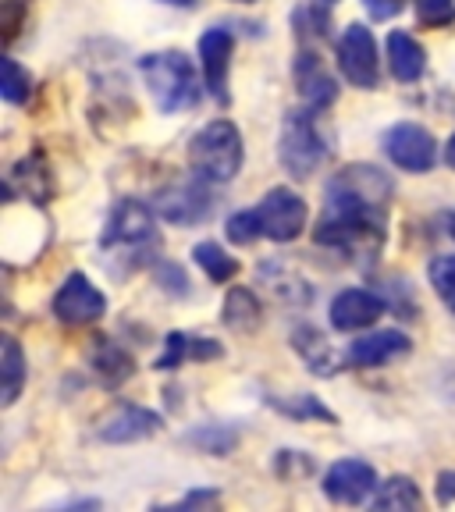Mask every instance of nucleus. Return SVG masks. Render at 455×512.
<instances>
[{
    "mask_svg": "<svg viewBox=\"0 0 455 512\" xmlns=\"http://www.w3.org/2000/svg\"><path fill=\"white\" fill-rule=\"evenodd\" d=\"M388 61H392V72L399 82H416L427 68L424 47H420L409 32H392V36H388Z\"/></svg>",
    "mask_w": 455,
    "mask_h": 512,
    "instance_id": "f3484780",
    "label": "nucleus"
},
{
    "mask_svg": "<svg viewBox=\"0 0 455 512\" xmlns=\"http://www.w3.org/2000/svg\"><path fill=\"white\" fill-rule=\"evenodd\" d=\"M292 342H296L299 356H303L306 363H310L313 370H317L320 377H331L338 370V363H342V356H338L335 349L328 345V338L320 335L317 328H296V335H292Z\"/></svg>",
    "mask_w": 455,
    "mask_h": 512,
    "instance_id": "a211bd4d",
    "label": "nucleus"
},
{
    "mask_svg": "<svg viewBox=\"0 0 455 512\" xmlns=\"http://www.w3.org/2000/svg\"><path fill=\"white\" fill-rule=\"evenodd\" d=\"M256 235H264L256 210H242V214L228 217V239H232V242H239V246H249V242H256Z\"/></svg>",
    "mask_w": 455,
    "mask_h": 512,
    "instance_id": "a878e982",
    "label": "nucleus"
},
{
    "mask_svg": "<svg viewBox=\"0 0 455 512\" xmlns=\"http://www.w3.org/2000/svg\"><path fill=\"white\" fill-rule=\"evenodd\" d=\"M278 157L285 164V171L292 178H310L313 171L324 164L328 157V146L320 139L317 125H313V114L306 111H292L281 125V146Z\"/></svg>",
    "mask_w": 455,
    "mask_h": 512,
    "instance_id": "20e7f679",
    "label": "nucleus"
},
{
    "mask_svg": "<svg viewBox=\"0 0 455 512\" xmlns=\"http://www.w3.org/2000/svg\"><path fill=\"white\" fill-rule=\"evenodd\" d=\"M384 150L392 157L395 168L413 171V175H424V171L434 168L438 160V146H434V136L424 125H395L388 136H384Z\"/></svg>",
    "mask_w": 455,
    "mask_h": 512,
    "instance_id": "0eeeda50",
    "label": "nucleus"
},
{
    "mask_svg": "<svg viewBox=\"0 0 455 512\" xmlns=\"http://www.w3.org/2000/svg\"><path fill=\"white\" fill-rule=\"evenodd\" d=\"M438 498L441 502H455V473H441L438 477Z\"/></svg>",
    "mask_w": 455,
    "mask_h": 512,
    "instance_id": "7c9ffc66",
    "label": "nucleus"
},
{
    "mask_svg": "<svg viewBox=\"0 0 455 512\" xmlns=\"http://www.w3.org/2000/svg\"><path fill=\"white\" fill-rule=\"evenodd\" d=\"M296 86H299V96L306 100V107H313V111L335 104V96H338L335 79L324 72V64H320L317 54H303L296 61Z\"/></svg>",
    "mask_w": 455,
    "mask_h": 512,
    "instance_id": "dca6fc26",
    "label": "nucleus"
},
{
    "mask_svg": "<svg viewBox=\"0 0 455 512\" xmlns=\"http://www.w3.org/2000/svg\"><path fill=\"white\" fill-rule=\"evenodd\" d=\"M431 285L438 292V299L455 313V253L431 260Z\"/></svg>",
    "mask_w": 455,
    "mask_h": 512,
    "instance_id": "393cba45",
    "label": "nucleus"
},
{
    "mask_svg": "<svg viewBox=\"0 0 455 512\" xmlns=\"http://www.w3.org/2000/svg\"><path fill=\"white\" fill-rule=\"evenodd\" d=\"M392 200V182L377 168L352 164L328 185V214L317 224V242L356 253L370 235H384V210Z\"/></svg>",
    "mask_w": 455,
    "mask_h": 512,
    "instance_id": "f257e3e1",
    "label": "nucleus"
},
{
    "mask_svg": "<svg viewBox=\"0 0 455 512\" xmlns=\"http://www.w3.org/2000/svg\"><path fill=\"white\" fill-rule=\"evenodd\" d=\"M239 4H253V0H239Z\"/></svg>",
    "mask_w": 455,
    "mask_h": 512,
    "instance_id": "72a5a7b5",
    "label": "nucleus"
},
{
    "mask_svg": "<svg viewBox=\"0 0 455 512\" xmlns=\"http://www.w3.org/2000/svg\"><path fill=\"white\" fill-rule=\"evenodd\" d=\"M139 72L146 79V89L157 100V107L164 114L189 111V107L200 104V72L196 64L182 54V50H168V54H150L143 57Z\"/></svg>",
    "mask_w": 455,
    "mask_h": 512,
    "instance_id": "f03ea898",
    "label": "nucleus"
},
{
    "mask_svg": "<svg viewBox=\"0 0 455 512\" xmlns=\"http://www.w3.org/2000/svg\"><path fill=\"white\" fill-rule=\"evenodd\" d=\"M384 313V299L374 296L370 288H345L331 303V328L338 331H360L370 328Z\"/></svg>",
    "mask_w": 455,
    "mask_h": 512,
    "instance_id": "ddd939ff",
    "label": "nucleus"
},
{
    "mask_svg": "<svg viewBox=\"0 0 455 512\" xmlns=\"http://www.w3.org/2000/svg\"><path fill=\"white\" fill-rule=\"evenodd\" d=\"M203 82L210 86L217 104H228V64H232V32L210 29L200 40Z\"/></svg>",
    "mask_w": 455,
    "mask_h": 512,
    "instance_id": "f8f14e48",
    "label": "nucleus"
},
{
    "mask_svg": "<svg viewBox=\"0 0 455 512\" xmlns=\"http://www.w3.org/2000/svg\"><path fill=\"white\" fill-rule=\"evenodd\" d=\"M256 320H260V303L249 288H235L228 292L224 299V324H232V328H253Z\"/></svg>",
    "mask_w": 455,
    "mask_h": 512,
    "instance_id": "5701e85b",
    "label": "nucleus"
},
{
    "mask_svg": "<svg viewBox=\"0 0 455 512\" xmlns=\"http://www.w3.org/2000/svg\"><path fill=\"white\" fill-rule=\"evenodd\" d=\"M0 377H4V406L22 395V384H25V356H22V345L15 338H4V356H0Z\"/></svg>",
    "mask_w": 455,
    "mask_h": 512,
    "instance_id": "aec40b11",
    "label": "nucleus"
},
{
    "mask_svg": "<svg viewBox=\"0 0 455 512\" xmlns=\"http://www.w3.org/2000/svg\"><path fill=\"white\" fill-rule=\"evenodd\" d=\"M192 260L203 267V274H207L210 281H232L235 274H239V264H235L217 242H200V246L192 249Z\"/></svg>",
    "mask_w": 455,
    "mask_h": 512,
    "instance_id": "4be33fe9",
    "label": "nucleus"
},
{
    "mask_svg": "<svg viewBox=\"0 0 455 512\" xmlns=\"http://www.w3.org/2000/svg\"><path fill=\"white\" fill-rule=\"evenodd\" d=\"M185 352H189V338H185V335H168V342H164V356L157 360V367H160V370L178 367Z\"/></svg>",
    "mask_w": 455,
    "mask_h": 512,
    "instance_id": "cd10ccee",
    "label": "nucleus"
},
{
    "mask_svg": "<svg viewBox=\"0 0 455 512\" xmlns=\"http://www.w3.org/2000/svg\"><path fill=\"white\" fill-rule=\"evenodd\" d=\"M409 352V338L402 331H374L367 338H356L349 349L352 367H384Z\"/></svg>",
    "mask_w": 455,
    "mask_h": 512,
    "instance_id": "4468645a",
    "label": "nucleus"
},
{
    "mask_svg": "<svg viewBox=\"0 0 455 512\" xmlns=\"http://www.w3.org/2000/svg\"><path fill=\"white\" fill-rule=\"evenodd\" d=\"M452 232H455V224H452Z\"/></svg>",
    "mask_w": 455,
    "mask_h": 512,
    "instance_id": "f704fd0d",
    "label": "nucleus"
},
{
    "mask_svg": "<svg viewBox=\"0 0 455 512\" xmlns=\"http://www.w3.org/2000/svg\"><path fill=\"white\" fill-rule=\"evenodd\" d=\"M93 370L104 377L107 384H121V381H128V377H132L136 363H132V356H128L118 342H111V338H100V342H96V349H93Z\"/></svg>",
    "mask_w": 455,
    "mask_h": 512,
    "instance_id": "6ab92c4d",
    "label": "nucleus"
},
{
    "mask_svg": "<svg viewBox=\"0 0 455 512\" xmlns=\"http://www.w3.org/2000/svg\"><path fill=\"white\" fill-rule=\"evenodd\" d=\"M107 313L104 292L86 278V274H68L54 296V317L64 324H93Z\"/></svg>",
    "mask_w": 455,
    "mask_h": 512,
    "instance_id": "6e6552de",
    "label": "nucleus"
},
{
    "mask_svg": "<svg viewBox=\"0 0 455 512\" xmlns=\"http://www.w3.org/2000/svg\"><path fill=\"white\" fill-rule=\"evenodd\" d=\"M164 4H175V8H192L196 0H164Z\"/></svg>",
    "mask_w": 455,
    "mask_h": 512,
    "instance_id": "473e14b6",
    "label": "nucleus"
},
{
    "mask_svg": "<svg viewBox=\"0 0 455 512\" xmlns=\"http://www.w3.org/2000/svg\"><path fill=\"white\" fill-rule=\"evenodd\" d=\"M157 431H160L157 413H150V409H143V406H121L118 413L104 420L100 438L114 441V445H125V441H143Z\"/></svg>",
    "mask_w": 455,
    "mask_h": 512,
    "instance_id": "2eb2a0df",
    "label": "nucleus"
},
{
    "mask_svg": "<svg viewBox=\"0 0 455 512\" xmlns=\"http://www.w3.org/2000/svg\"><path fill=\"white\" fill-rule=\"evenodd\" d=\"M256 217H260V228H264L267 239L292 242L303 235L310 210H306L303 196H296L292 189H271L264 196V203L256 207Z\"/></svg>",
    "mask_w": 455,
    "mask_h": 512,
    "instance_id": "39448f33",
    "label": "nucleus"
},
{
    "mask_svg": "<svg viewBox=\"0 0 455 512\" xmlns=\"http://www.w3.org/2000/svg\"><path fill=\"white\" fill-rule=\"evenodd\" d=\"M374 484H377L374 466L363 463V459H342V463H335L324 473V491H328L331 502H342V505H360L374 491Z\"/></svg>",
    "mask_w": 455,
    "mask_h": 512,
    "instance_id": "9d476101",
    "label": "nucleus"
},
{
    "mask_svg": "<svg viewBox=\"0 0 455 512\" xmlns=\"http://www.w3.org/2000/svg\"><path fill=\"white\" fill-rule=\"evenodd\" d=\"M189 160L207 182H232L242 168V136L232 121H210L189 143Z\"/></svg>",
    "mask_w": 455,
    "mask_h": 512,
    "instance_id": "7ed1b4c3",
    "label": "nucleus"
},
{
    "mask_svg": "<svg viewBox=\"0 0 455 512\" xmlns=\"http://www.w3.org/2000/svg\"><path fill=\"white\" fill-rule=\"evenodd\" d=\"M416 15L424 25H452L455 22V0H416Z\"/></svg>",
    "mask_w": 455,
    "mask_h": 512,
    "instance_id": "bb28decb",
    "label": "nucleus"
},
{
    "mask_svg": "<svg viewBox=\"0 0 455 512\" xmlns=\"http://www.w3.org/2000/svg\"><path fill=\"white\" fill-rule=\"evenodd\" d=\"M189 356H196V360H217L221 345H214V338H196V342H189Z\"/></svg>",
    "mask_w": 455,
    "mask_h": 512,
    "instance_id": "c756f323",
    "label": "nucleus"
},
{
    "mask_svg": "<svg viewBox=\"0 0 455 512\" xmlns=\"http://www.w3.org/2000/svg\"><path fill=\"white\" fill-rule=\"evenodd\" d=\"M370 11V18H377V22H384V18H392L402 11V0H363Z\"/></svg>",
    "mask_w": 455,
    "mask_h": 512,
    "instance_id": "c85d7f7f",
    "label": "nucleus"
},
{
    "mask_svg": "<svg viewBox=\"0 0 455 512\" xmlns=\"http://www.w3.org/2000/svg\"><path fill=\"white\" fill-rule=\"evenodd\" d=\"M445 160H448V168L455 171V136L448 139V146H445Z\"/></svg>",
    "mask_w": 455,
    "mask_h": 512,
    "instance_id": "2f4dec72",
    "label": "nucleus"
},
{
    "mask_svg": "<svg viewBox=\"0 0 455 512\" xmlns=\"http://www.w3.org/2000/svg\"><path fill=\"white\" fill-rule=\"evenodd\" d=\"M424 495L416 491V484L409 477H392L388 484H381V491L374 495V509H420Z\"/></svg>",
    "mask_w": 455,
    "mask_h": 512,
    "instance_id": "412c9836",
    "label": "nucleus"
},
{
    "mask_svg": "<svg viewBox=\"0 0 455 512\" xmlns=\"http://www.w3.org/2000/svg\"><path fill=\"white\" fill-rule=\"evenodd\" d=\"M157 239L153 235V217L143 203L136 200H121L114 207L111 221H107V232H104V246H118V249H139V246H150Z\"/></svg>",
    "mask_w": 455,
    "mask_h": 512,
    "instance_id": "1a4fd4ad",
    "label": "nucleus"
},
{
    "mask_svg": "<svg viewBox=\"0 0 455 512\" xmlns=\"http://www.w3.org/2000/svg\"><path fill=\"white\" fill-rule=\"evenodd\" d=\"M207 178L196 175V182H178L171 185L168 192H160L157 196V210L164 221L171 224H196L210 214V196L203 189Z\"/></svg>",
    "mask_w": 455,
    "mask_h": 512,
    "instance_id": "9b49d317",
    "label": "nucleus"
},
{
    "mask_svg": "<svg viewBox=\"0 0 455 512\" xmlns=\"http://www.w3.org/2000/svg\"><path fill=\"white\" fill-rule=\"evenodd\" d=\"M338 68L349 79V86L356 89H374L377 86V43L374 32L367 25L352 22L342 32V43H338Z\"/></svg>",
    "mask_w": 455,
    "mask_h": 512,
    "instance_id": "423d86ee",
    "label": "nucleus"
},
{
    "mask_svg": "<svg viewBox=\"0 0 455 512\" xmlns=\"http://www.w3.org/2000/svg\"><path fill=\"white\" fill-rule=\"evenodd\" d=\"M29 89H32V75L25 72L15 57H4V79H0L4 100H8V104H25V100H29Z\"/></svg>",
    "mask_w": 455,
    "mask_h": 512,
    "instance_id": "b1692460",
    "label": "nucleus"
}]
</instances>
